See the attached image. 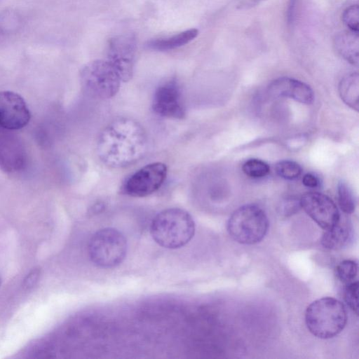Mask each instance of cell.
I'll use <instances>...</instances> for the list:
<instances>
[{"mask_svg": "<svg viewBox=\"0 0 359 359\" xmlns=\"http://www.w3.org/2000/svg\"><path fill=\"white\" fill-rule=\"evenodd\" d=\"M148 138L137 121L118 117L109 123L97 140V154L103 164L111 168L133 165L146 154Z\"/></svg>", "mask_w": 359, "mask_h": 359, "instance_id": "6da1fadb", "label": "cell"}, {"mask_svg": "<svg viewBox=\"0 0 359 359\" xmlns=\"http://www.w3.org/2000/svg\"><path fill=\"white\" fill-rule=\"evenodd\" d=\"M150 233L159 245L170 249L188 243L195 233V223L186 210L172 208L159 212L152 219Z\"/></svg>", "mask_w": 359, "mask_h": 359, "instance_id": "7a4b0ae2", "label": "cell"}, {"mask_svg": "<svg viewBox=\"0 0 359 359\" xmlns=\"http://www.w3.org/2000/svg\"><path fill=\"white\" fill-rule=\"evenodd\" d=\"M346 322L345 306L334 297L318 299L306 309V327L313 335L320 339L334 337L344 330Z\"/></svg>", "mask_w": 359, "mask_h": 359, "instance_id": "3957f363", "label": "cell"}, {"mask_svg": "<svg viewBox=\"0 0 359 359\" xmlns=\"http://www.w3.org/2000/svg\"><path fill=\"white\" fill-rule=\"evenodd\" d=\"M269 225L268 217L261 207L256 204H246L231 214L227 222V231L235 241L253 245L264 238Z\"/></svg>", "mask_w": 359, "mask_h": 359, "instance_id": "277c9868", "label": "cell"}, {"mask_svg": "<svg viewBox=\"0 0 359 359\" xmlns=\"http://www.w3.org/2000/svg\"><path fill=\"white\" fill-rule=\"evenodd\" d=\"M88 255L92 262L102 268L120 264L127 253V241L123 234L113 228L96 231L88 243Z\"/></svg>", "mask_w": 359, "mask_h": 359, "instance_id": "5b68a950", "label": "cell"}, {"mask_svg": "<svg viewBox=\"0 0 359 359\" xmlns=\"http://www.w3.org/2000/svg\"><path fill=\"white\" fill-rule=\"evenodd\" d=\"M80 80L83 88L90 96L102 100L115 96L122 82L113 66L103 60L86 64L81 70Z\"/></svg>", "mask_w": 359, "mask_h": 359, "instance_id": "8992f818", "label": "cell"}, {"mask_svg": "<svg viewBox=\"0 0 359 359\" xmlns=\"http://www.w3.org/2000/svg\"><path fill=\"white\" fill-rule=\"evenodd\" d=\"M168 168L162 162H154L140 168L128 177L122 191L133 197H145L158 190L163 184Z\"/></svg>", "mask_w": 359, "mask_h": 359, "instance_id": "52a82bcc", "label": "cell"}, {"mask_svg": "<svg viewBox=\"0 0 359 359\" xmlns=\"http://www.w3.org/2000/svg\"><path fill=\"white\" fill-rule=\"evenodd\" d=\"M136 39L131 34L118 35L108 43L107 60L113 66L122 82H128L133 75Z\"/></svg>", "mask_w": 359, "mask_h": 359, "instance_id": "ba28073f", "label": "cell"}, {"mask_svg": "<svg viewBox=\"0 0 359 359\" xmlns=\"http://www.w3.org/2000/svg\"><path fill=\"white\" fill-rule=\"evenodd\" d=\"M151 106L154 111L161 116L183 118L185 107L178 82L170 79L160 84L154 93Z\"/></svg>", "mask_w": 359, "mask_h": 359, "instance_id": "9c48e42d", "label": "cell"}, {"mask_svg": "<svg viewBox=\"0 0 359 359\" xmlns=\"http://www.w3.org/2000/svg\"><path fill=\"white\" fill-rule=\"evenodd\" d=\"M299 201L301 208L324 231L334 226L340 219L336 204L325 194L308 192L301 197Z\"/></svg>", "mask_w": 359, "mask_h": 359, "instance_id": "30bf717a", "label": "cell"}, {"mask_svg": "<svg viewBox=\"0 0 359 359\" xmlns=\"http://www.w3.org/2000/svg\"><path fill=\"white\" fill-rule=\"evenodd\" d=\"M29 108L19 94L0 91V127L6 130H19L30 120Z\"/></svg>", "mask_w": 359, "mask_h": 359, "instance_id": "8fae6325", "label": "cell"}, {"mask_svg": "<svg viewBox=\"0 0 359 359\" xmlns=\"http://www.w3.org/2000/svg\"><path fill=\"white\" fill-rule=\"evenodd\" d=\"M269 92L276 97H288L309 104L314 100L313 90L306 83L290 77H280L269 86Z\"/></svg>", "mask_w": 359, "mask_h": 359, "instance_id": "7c38bea8", "label": "cell"}, {"mask_svg": "<svg viewBox=\"0 0 359 359\" xmlns=\"http://www.w3.org/2000/svg\"><path fill=\"white\" fill-rule=\"evenodd\" d=\"M358 32L344 31L337 34L333 46L337 53L349 63L358 64Z\"/></svg>", "mask_w": 359, "mask_h": 359, "instance_id": "4fadbf2b", "label": "cell"}, {"mask_svg": "<svg viewBox=\"0 0 359 359\" xmlns=\"http://www.w3.org/2000/svg\"><path fill=\"white\" fill-rule=\"evenodd\" d=\"M351 230L346 222H341V219L332 228L325 230L321 239V245L329 250H337L346 245L350 241Z\"/></svg>", "mask_w": 359, "mask_h": 359, "instance_id": "5bb4252c", "label": "cell"}, {"mask_svg": "<svg viewBox=\"0 0 359 359\" xmlns=\"http://www.w3.org/2000/svg\"><path fill=\"white\" fill-rule=\"evenodd\" d=\"M198 34V29H189L170 36L151 40L148 42L147 47L158 51L170 50L189 43Z\"/></svg>", "mask_w": 359, "mask_h": 359, "instance_id": "9a60e30c", "label": "cell"}, {"mask_svg": "<svg viewBox=\"0 0 359 359\" xmlns=\"http://www.w3.org/2000/svg\"><path fill=\"white\" fill-rule=\"evenodd\" d=\"M339 93L343 102L356 111L359 109V78L357 72L346 75L339 85Z\"/></svg>", "mask_w": 359, "mask_h": 359, "instance_id": "2e32d148", "label": "cell"}, {"mask_svg": "<svg viewBox=\"0 0 359 359\" xmlns=\"http://www.w3.org/2000/svg\"><path fill=\"white\" fill-rule=\"evenodd\" d=\"M337 198L341 210L346 214L353 213L356 207V199L351 187L341 181L337 185Z\"/></svg>", "mask_w": 359, "mask_h": 359, "instance_id": "e0dca14e", "label": "cell"}, {"mask_svg": "<svg viewBox=\"0 0 359 359\" xmlns=\"http://www.w3.org/2000/svg\"><path fill=\"white\" fill-rule=\"evenodd\" d=\"M358 264L351 259L340 262L335 268V274L338 280L344 285L356 280L358 276Z\"/></svg>", "mask_w": 359, "mask_h": 359, "instance_id": "ac0fdd59", "label": "cell"}, {"mask_svg": "<svg viewBox=\"0 0 359 359\" xmlns=\"http://www.w3.org/2000/svg\"><path fill=\"white\" fill-rule=\"evenodd\" d=\"M242 170L247 176L253 179L263 178L270 172L268 163L257 158L247 160L243 164Z\"/></svg>", "mask_w": 359, "mask_h": 359, "instance_id": "d6986e66", "label": "cell"}, {"mask_svg": "<svg viewBox=\"0 0 359 359\" xmlns=\"http://www.w3.org/2000/svg\"><path fill=\"white\" fill-rule=\"evenodd\" d=\"M275 170L279 177L287 180L298 178L302 172L301 165L291 160L278 161L275 165Z\"/></svg>", "mask_w": 359, "mask_h": 359, "instance_id": "ffe728a7", "label": "cell"}, {"mask_svg": "<svg viewBox=\"0 0 359 359\" xmlns=\"http://www.w3.org/2000/svg\"><path fill=\"white\" fill-rule=\"evenodd\" d=\"M344 299L348 307L358 315V280L344 285Z\"/></svg>", "mask_w": 359, "mask_h": 359, "instance_id": "44dd1931", "label": "cell"}, {"mask_svg": "<svg viewBox=\"0 0 359 359\" xmlns=\"http://www.w3.org/2000/svg\"><path fill=\"white\" fill-rule=\"evenodd\" d=\"M342 20L351 31L358 32L359 8L357 4L348 7L342 14Z\"/></svg>", "mask_w": 359, "mask_h": 359, "instance_id": "7402d4cb", "label": "cell"}, {"mask_svg": "<svg viewBox=\"0 0 359 359\" xmlns=\"http://www.w3.org/2000/svg\"><path fill=\"white\" fill-rule=\"evenodd\" d=\"M40 275L41 269L39 268L33 269L23 280V288L25 290L32 289L38 282Z\"/></svg>", "mask_w": 359, "mask_h": 359, "instance_id": "603a6c76", "label": "cell"}, {"mask_svg": "<svg viewBox=\"0 0 359 359\" xmlns=\"http://www.w3.org/2000/svg\"><path fill=\"white\" fill-rule=\"evenodd\" d=\"M285 202L286 203L283 205V211L284 214L286 215L295 213L301 207L299 200H297L296 198H290L287 199Z\"/></svg>", "mask_w": 359, "mask_h": 359, "instance_id": "cb8c5ba5", "label": "cell"}, {"mask_svg": "<svg viewBox=\"0 0 359 359\" xmlns=\"http://www.w3.org/2000/svg\"><path fill=\"white\" fill-rule=\"evenodd\" d=\"M302 184L308 188H316L320 184L319 179L313 173H306L302 177Z\"/></svg>", "mask_w": 359, "mask_h": 359, "instance_id": "d4e9b609", "label": "cell"}, {"mask_svg": "<svg viewBox=\"0 0 359 359\" xmlns=\"http://www.w3.org/2000/svg\"><path fill=\"white\" fill-rule=\"evenodd\" d=\"M249 1H250L252 3H257V2H258V1H259L261 0H249Z\"/></svg>", "mask_w": 359, "mask_h": 359, "instance_id": "484cf974", "label": "cell"}, {"mask_svg": "<svg viewBox=\"0 0 359 359\" xmlns=\"http://www.w3.org/2000/svg\"><path fill=\"white\" fill-rule=\"evenodd\" d=\"M0 284H1V279H0Z\"/></svg>", "mask_w": 359, "mask_h": 359, "instance_id": "4316f807", "label": "cell"}]
</instances>
